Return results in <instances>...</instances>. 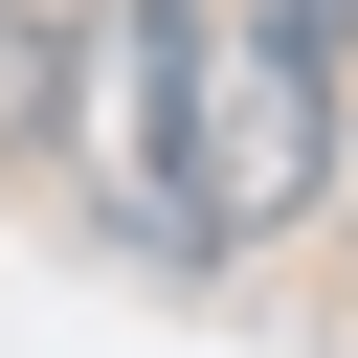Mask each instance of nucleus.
<instances>
[{
    "label": "nucleus",
    "instance_id": "nucleus-1",
    "mask_svg": "<svg viewBox=\"0 0 358 358\" xmlns=\"http://www.w3.org/2000/svg\"><path fill=\"white\" fill-rule=\"evenodd\" d=\"M90 201L134 268H224V0L90 22Z\"/></svg>",
    "mask_w": 358,
    "mask_h": 358
},
{
    "label": "nucleus",
    "instance_id": "nucleus-2",
    "mask_svg": "<svg viewBox=\"0 0 358 358\" xmlns=\"http://www.w3.org/2000/svg\"><path fill=\"white\" fill-rule=\"evenodd\" d=\"M246 22H291V45H313V67L358 90V0H246Z\"/></svg>",
    "mask_w": 358,
    "mask_h": 358
},
{
    "label": "nucleus",
    "instance_id": "nucleus-3",
    "mask_svg": "<svg viewBox=\"0 0 358 358\" xmlns=\"http://www.w3.org/2000/svg\"><path fill=\"white\" fill-rule=\"evenodd\" d=\"M336 201H358V112H336Z\"/></svg>",
    "mask_w": 358,
    "mask_h": 358
}]
</instances>
